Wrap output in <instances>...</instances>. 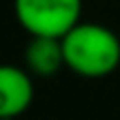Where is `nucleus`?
Returning <instances> with one entry per match:
<instances>
[{"label":"nucleus","instance_id":"obj_1","mask_svg":"<svg viewBox=\"0 0 120 120\" xmlns=\"http://www.w3.org/2000/svg\"><path fill=\"white\" fill-rule=\"evenodd\" d=\"M64 67L82 78H105L120 64V38L98 22H78L62 36Z\"/></svg>","mask_w":120,"mask_h":120},{"label":"nucleus","instance_id":"obj_2","mask_svg":"<svg viewBox=\"0 0 120 120\" xmlns=\"http://www.w3.org/2000/svg\"><path fill=\"white\" fill-rule=\"evenodd\" d=\"M13 16L29 36L62 38L80 22L82 0H13Z\"/></svg>","mask_w":120,"mask_h":120},{"label":"nucleus","instance_id":"obj_3","mask_svg":"<svg viewBox=\"0 0 120 120\" xmlns=\"http://www.w3.org/2000/svg\"><path fill=\"white\" fill-rule=\"evenodd\" d=\"M31 71L18 64H0V120L25 113L34 102Z\"/></svg>","mask_w":120,"mask_h":120},{"label":"nucleus","instance_id":"obj_4","mask_svg":"<svg viewBox=\"0 0 120 120\" xmlns=\"http://www.w3.org/2000/svg\"><path fill=\"white\" fill-rule=\"evenodd\" d=\"M25 64L34 76L49 78L64 67L62 40L51 36H31L25 49Z\"/></svg>","mask_w":120,"mask_h":120}]
</instances>
